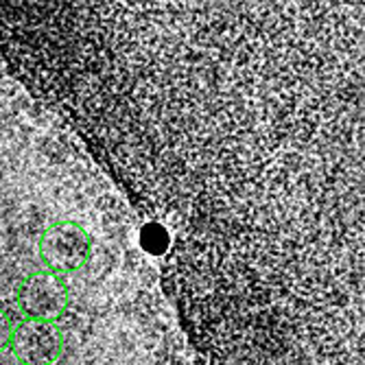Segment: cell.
<instances>
[{"instance_id":"5b68a950","label":"cell","mask_w":365,"mask_h":365,"mask_svg":"<svg viewBox=\"0 0 365 365\" xmlns=\"http://www.w3.org/2000/svg\"><path fill=\"white\" fill-rule=\"evenodd\" d=\"M140 245L147 254L162 258L169 252V245H171V237H169L167 227L155 223V221H147L140 227Z\"/></svg>"},{"instance_id":"6da1fadb","label":"cell","mask_w":365,"mask_h":365,"mask_svg":"<svg viewBox=\"0 0 365 365\" xmlns=\"http://www.w3.org/2000/svg\"><path fill=\"white\" fill-rule=\"evenodd\" d=\"M361 3L42 0L9 71L167 227L204 363L363 348Z\"/></svg>"},{"instance_id":"3957f363","label":"cell","mask_w":365,"mask_h":365,"mask_svg":"<svg viewBox=\"0 0 365 365\" xmlns=\"http://www.w3.org/2000/svg\"><path fill=\"white\" fill-rule=\"evenodd\" d=\"M16 302L26 319L55 324V319H59L66 313V309H68L71 291L68 284L63 282V276L44 269V272L29 274L20 282Z\"/></svg>"},{"instance_id":"8992f818","label":"cell","mask_w":365,"mask_h":365,"mask_svg":"<svg viewBox=\"0 0 365 365\" xmlns=\"http://www.w3.org/2000/svg\"><path fill=\"white\" fill-rule=\"evenodd\" d=\"M11 335H14V322L3 309H0V352H5L9 348Z\"/></svg>"},{"instance_id":"7a4b0ae2","label":"cell","mask_w":365,"mask_h":365,"mask_svg":"<svg viewBox=\"0 0 365 365\" xmlns=\"http://www.w3.org/2000/svg\"><path fill=\"white\" fill-rule=\"evenodd\" d=\"M38 252L46 272L57 276L75 274L92 256V237L77 221H55L42 232Z\"/></svg>"},{"instance_id":"277c9868","label":"cell","mask_w":365,"mask_h":365,"mask_svg":"<svg viewBox=\"0 0 365 365\" xmlns=\"http://www.w3.org/2000/svg\"><path fill=\"white\" fill-rule=\"evenodd\" d=\"M9 348L20 365H55L63 352L61 330L51 322L22 319L14 326Z\"/></svg>"}]
</instances>
